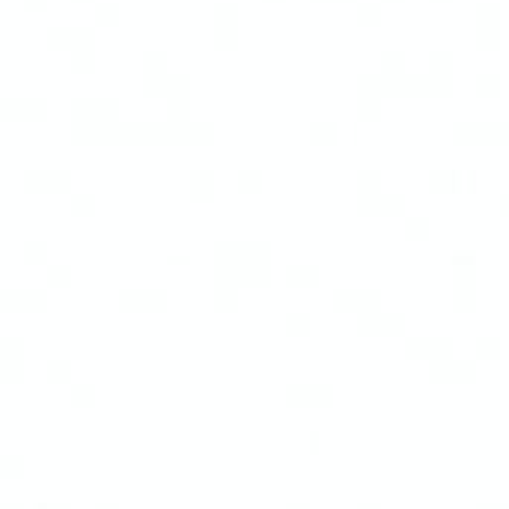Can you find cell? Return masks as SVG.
<instances>
[{
  "instance_id": "cell-36",
  "label": "cell",
  "mask_w": 509,
  "mask_h": 509,
  "mask_svg": "<svg viewBox=\"0 0 509 509\" xmlns=\"http://www.w3.org/2000/svg\"><path fill=\"white\" fill-rule=\"evenodd\" d=\"M354 18H357V24H363V27H375L381 21V6L378 3H361L354 9Z\"/></svg>"
},
{
  "instance_id": "cell-31",
  "label": "cell",
  "mask_w": 509,
  "mask_h": 509,
  "mask_svg": "<svg viewBox=\"0 0 509 509\" xmlns=\"http://www.w3.org/2000/svg\"><path fill=\"white\" fill-rule=\"evenodd\" d=\"M116 304L125 313H143V289H122L116 295Z\"/></svg>"
},
{
  "instance_id": "cell-15",
  "label": "cell",
  "mask_w": 509,
  "mask_h": 509,
  "mask_svg": "<svg viewBox=\"0 0 509 509\" xmlns=\"http://www.w3.org/2000/svg\"><path fill=\"white\" fill-rule=\"evenodd\" d=\"M357 116L366 122H375L381 116V95H366V93H357Z\"/></svg>"
},
{
  "instance_id": "cell-9",
  "label": "cell",
  "mask_w": 509,
  "mask_h": 509,
  "mask_svg": "<svg viewBox=\"0 0 509 509\" xmlns=\"http://www.w3.org/2000/svg\"><path fill=\"white\" fill-rule=\"evenodd\" d=\"M48 113V104L36 95H21V104H18V120H27V122H39L42 116Z\"/></svg>"
},
{
  "instance_id": "cell-53",
  "label": "cell",
  "mask_w": 509,
  "mask_h": 509,
  "mask_svg": "<svg viewBox=\"0 0 509 509\" xmlns=\"http://www.w3.org/2000/svg\"><path fill=\"white\" fill-rule=\"evenodd\" d=\"M271 3H280V0H271Z\"/></svg>"
},
{
  "instance_id": "cell-44",
  "label": "cell",
  "mask_w": 509,
  "mask_h": 509,
  "mask_svg": "<svg viewBox=\"0 0 509 509\" xmlns=\"http://www.w3.org/2000/svg\"><path fill=\"white\" fill-rule=\"evenodd\" d=\"M477 93L486 95V98H495L500 93V78L497 75H482V78H477Z\"/></svg>"
},
{
  "instance_id": "cell-46",
  "label": "cell",
  "mask_w": 509,
  "mask_h": 509,
  "mask_svg": "<svg viewBox=\"0 0 509 509\" xmlns=\"http://www.w3.org/2000/svg\"><path fill=\"white\" fill-rule=\"evenodd\" d=\"M429 69L435 71H453V54L450 51H435L429 57Z\"/></svg>"
},
{
  "instance_id": "cell-54",
  "label": "cell",
  "mask_w": 509,
  "mask_h": 509,
  "mask_svg": "<svg viewBox=\"0 0 509 509\" xmlns=\"http://www.w3.org/2000/svg\"><path fill=\"white\" fill-rule=\"evenodd\" d=\"M438 3H446V0H438Z\"/></svg>"
},
{
  "instance_id": "cell-27",
  "label": "cell",
  "mask_w": 509,
  "mask_h": 509,
  "mask_svg": "<svg viewBox=\"0 0 509 509\" xmlns=\"http://www.w3.org/2000/svg\"><path fill=\"white\" fill-rule=\"evenodd\" d=\"M167 307V292L158 286H146L143 289V313H161Z\"/></svg>"
},
{
  "instance_id": "cell-37",
  "label": "cell",
  "mask_w": 509,
  "mask_h": 509,
  "mask_svg": "<svg viewBox=\"0 0 509 509\" xmlns=\"http://www.w3.org/2000/svg\"><path fill=\"white\" fill-rule=\"evenodd\" d=\"M473 21L477 24H500L504 21V12H500V6L497 3H479L477 6V15H473Z\"/></svg>"
},
{
  "instance_id": "cell-16",
  "label": "cell",
  "mask_w": 509,
  "mask_h": 509,
  "mask_svg": "<svg viewBox=\"0 0 509 509\" xmlns=\"http://www.w3.org/2000/svg\"><path fill=\"white\" fill-rule=\"evenodd\" d=\"M283 402L289 408L307 411L310 408V384H289V387L283 390Z\"/></svg>"
},
{
  "instance_id": "cell-1",
  "label": "cell",
  "mask_w": 509,
  "mask_h": 509,
  "mask_svg": "<svg viewBox=\"0 0 509 509\" xmlns=\"http://www.w3.org/2000/svg\"><path fill=\"white\" fill-rule=\"evenodd\" d=\"M214 191H218V182H214V173H209V170L200 167L188 176V194H191L196 203H209Z\"/></svg>"
},
{
  "instance_id": "cell-21",
  "label": "cell",
  "mask_w": 509,
  "mask_h": 509,
  "mask_svg": "<svg viewBox=\"0 0 509 509\" xmlns=\"http://www.w3.org/2000/svg\"><path fill=\"white\" fill-rule=\"evenodd\" d=\"M310 140L316 143V146H330V143L337 140V125L334 122H325V120H319V122H313L310 125Z\"/></svg>"
},
{
  "instance_id": "cell-12",
  "label": "cell",
  "mask_w": 509,
  "mask_h": 509,
  "mask_svg": "<svg viewBox=\"0 0 509 509\" xmlns=\"http://www.w3.org/2000/svg\"><path fill=\"white\" fill-rule=\"evenodd\" d=\"M453 307L459 310L477 307V283H453Z\"/></svg>"
},
{
  "instance_id": "cell-52",
  "label": "cell",
  "mask_w": 509,
  "mask_h": 509,
  "mask_svg": "<svg viewBox=\"0 0 509 509\" xmlns=\"http://www.w3.org/2000/svg\"><path fill=\"white\" fill-rule=\"evenodd\" d=\"M339 3H352V0H339Z\"/></svg>"
},
{
  "instance_id": "cell-47",
  "label": "cell",
  "mask_w": 509,
  "mask_h": 509,
  "mask_svg": "<svg viewBox=\"0 0 509 509\" xmlns=\"http://www.w3.org/2000/svg\"><path fill=\"white\" fill-rule=\"evenodd\" d=\"M0 307H3V310H18V292L12 289V286H3V289H0Z\"/></svg>"
},
{
  "instance_id": "cell-33",
  "label": "cell",
  "mask_w": 509,
  "mask_h": 509,
  "mask_svg": "<svg viewBox=\"0 0 509 509\" xmlns=\"http://www.w3.org/2000/svg\"><path fill=\"white\" fill-rule=\"evenodd\" d=\"M354 185H357V191H381V173L372 167H363L361 173H357Z\"/></svg>"
},
{
  "instance_id": "cell-45",
  "label": "cell",
  "mask_w": 509,
  "mask_h": 509,
  "mask_svg": "<svg viewBox=\"0 0 509 509\" xmlns=\"http://www.w3.org/2000/svg\"><path fill=\"white\" fill-rule=\"evenodd\" d=\"M18 104H21V98L3 93L0 95V116H3V120H18Z\"/></svg>"
},
{
  "instance_id": "cell-30",
  "label": "cell",
  "mask_w": 509,
  "mask_h": 509,
  "mask_svg": "<svg viewBox=\"0 0 509 509\" xmlns=\"http://www.w3.org/2000/svg\"><path fill=\"white\" fill-rule=\"evenodd\" d=\"M283 328L289 330L292 337H304V334L310 330V316H307V313H298V310H295V313H286Z\"/></svg>"
},
{
  "instance_id": "cell-5",
  "label": "cell",
  "mask_w": 509,
  "mask_h": 509,
  "mask_svg": "<svg viewBox=\"0 0 509 509\" xmlns=\"http://www.w3.org/2000/svg\"><path fill=\"white\" fill-rule=\"evenodd\" d=\"M292 286H298V289H313V286L319 283V268L313 262H295L289 265V271H286Z\"/></svg>"
},
{
  "instance_id": "cell-6",
  "label": "cell",
  "mask_w": 509,
  "mask_h": 509,
  "mask_svg": "<svg viewBox=\"0 0 509 509\" xmlns=\"http://www.w3.org/2000/svg\"><path fill=\"white\" fill-rule=\"evenodd\" d=\"M453 137L462 146H479L482 137H486V122H459L453 128Z\"/></svg>"
},
{
  "instance_id": "cell-14",
  "label": "cell",
  "mask_w": 509,
  "mask_h": 509,
  "mask_svg": "<svg viewBox=\"0 0 509 509\" xmlns=\"http://www.w3.org/2000/svg\"><path fill=\"white\" fill-rule=\"evenodd\" d=\"M330 304L339 310V313H346V316H354L357 307H361V298H357V289H337L334 295H330Z\"/></svg>"
},
{
  "instance_id": "cell-22",
  "label": "cell",
  "mask_w": 509,
  "mask_h": 509,
  "mask_svg": "<svg viewBox=\"0 0 509 509\" xmlns=\"http://www.w3.org/2000/svg\"><path fill=\"white\" fill-rule=\"evenodd\" d=\"M479 48L486 51H495L500 45V24H477V33H473Z\"/></svg>"
},
{
  "instance_id": "cell-38",
  "label": "cell",
  "mask_w": 509,
  "mask_h": 509,
  "mask_svg": "<svg viewBox=\"0 0 509 509\" xmlns=\"http://www.w3.org/2000/svg\"><path fill=\"white\" fill-rule=\"evenodd\" d=\"M473 352H477V357H482V361H495V357L500 354V339H495V337H479L477 346H473Z\"/></svg>"
},
{
  "instance_id": "cell-48",
  "label": "cell",
  "mask_w": 509,
  "mask_h": 509,
  "mask_svg": "<svg viewBox=\"0 0 509 509\" xmlns=\"http://www.w3.org/2000/svg\"><path fill=\"white\" fill-rule=\"evenodd\" d=\"M21 3L30 9V12H42V9L48 6V0H21Z\"/></svg>"
},
{
  "instance_id": "cell-10",
  "label": "cell",
  "mask_w": 509,
  "mask_h": 509,
  "mask_svg": "<svg viewBox=\"0 0 509 509\" xmlns=\"http://www.w3.org/2000/svg\"><path fill=\"white\" fill-rule=\"evenodd\" d=\"M402 354H405V357H411V361H417V363H423L426 357L432 354V346H429V337H420V334L408 337L405 343H402Z\"/></svg>"
},
{
  "instance_id": "cell-13",
  "label": "cell",
  "mask_w": 509,
  "mask_h": 509,
  "mask_svg": "<svg viewBox=\"0 0 509 509\" xmlns=\"http://www.w3.org/2000/svg\"><path fill=\"white\" fill-rule=\"evenodd\" d=\"M214 140V125L205 120H191L188 122V143L194 146H205V143Z\"/></svg>"
},
{
  "instance_id": "cell-35",
  "label": "cell",
  "mask_w": 509,
  "mask_h": 509,
  "mask_svg": "<svg viewBox=\"0 0 509 509\" xmlns=\"http://www.w3.org/2000/svg\"><path fill=\"white\" fill-rule=\"evenodd\" d=\"M381 325H384V337H399L402 328H405V316L399 310H384Z\"/></svg>"
},
{
  "instance_id": "cell-51",
  "label": "cell",
  "mask_w": 509,
  "mask_h": 509,
  "mask_svg": "<svg viewBox=\"0 0 509 509\" xmlns=\"http://www.w3.org/2000/svg\"><path fill=\"white\" fill-rule=\"evenodd\" d=\"M384 3H399V0H384Z\"/></svg>"
},
{
  "instance_id": "cell-4",
  "label": "cell",
  "mask_w": 509,
  "mask_h": 509,
  "mask_svg": "<svg viewBox=\"0 0 509 509\" xmlns=\"http://www.w3.org/2000/svg\"><path fill=\"white\" fill-rule=\"evenodd\" d=\"M238 289L241 286L236 283H214V295H212V304H214V310H220V313H236L238 310Z\"/></svg>"
},
{
  "instance_id": "cell-26",
  "label": "cell",
  "mask_w": 509,
  "mask_h": 509,
  "mask_svg": "<svg viewBox=\"0 0 509 509\" xmlns=\"http://www.w3.org/2000/svg\"><path fill=\"white\" fill-rule=\"evenodd\" d=\"M262 182H265L262 173H259V170H250V167L247 170H238V176H236V185L245 194H259V191H262Z\"/></svg>"
},
{
  "instance_id": "cell-49",
  "label": "cell",
  "mask_w": 509,
  "mask_h": 509,
  "mask_svg": "<svg viewBox=\"0 0 509 509\" xmlns=\"http://www.w3.org/2000/svg\"><path fill=\"white\" fill-rule=\"evenodd\" d=\"M497 209H500V212H504V214H509V194H504V196H500Z\"/></svg>"
},
{
  "instance_id": "cell-3",
  "label": "cell",
  "mask_w": 509,
  "mask_h": 509,
  "mask_svg": "<svg viewBox=\"0 0 509 509\" xmlns=\"http://www.w3.org/2000/svg\"><path fill=\"white\" fill-rule=\"evenodd\" d=\"M464 185V173H459V170H432L429 173V188L438 194H453L459 191V188Z\"/></svg>"
},
{
  "instance_id": "cell-7",
  "label": "cell",
  "mask_w": 509,
  "mask_h": 509,
  "mask_svg": "<svg viewBox=\"0 0 509 509\" xmlns=\"http://www.w3.org/2000/svg\"><path fill=\"white\" fill-rule=\"evenodd\" d=\"M45 304H48V292L39 289V286H24V289H18V310L39 313Z\"/></svg>"
},
{
  "instance_id": "cell-42",
  "label": "cell",
  "mask_w": 509,
  "mask_h": 509,
  "mask_svg": "<svg viewBox=\"0 0 509 509\" xmlns=\"http://www.w3.org/2000/svg\"><path fill=\"white\" fill-rule=\"evenodd\" d=\"M51 170V188H54V194H66L69 188H71V173L69 170H63V167H48Z\"/></svg>"
},
{
  "instance_id": "cell-50",
  "label": "cell",
  "mask_w": 509,
  "mask_h": 509,
  "mask_svg": "<svg viewBox=\"0 0 509 509\" xmlns=\"http://www.w3.org/2000/svg\"><path fill=\"white\" fill-rule=\"evenodd\" d=\"M316 3H334V0H316Z\"/></svg>"
},
{
  "instance_id": "cell-39",
  "label": "cell",
  "mask_w": 509,
  "mask_h": 509,
  "mask_svg": "<svg viewBox=\"0 0 509 509\" xmlns=\"http://www.w3.org/2000/svg\"><path fill=\"white\" fill-rule=\"evenodd\" d=\"M405 212V196L399 191H384V218H399Z\"/></svg>"
},
{
  "instance_id": "cell-40",
  "label": "cell",
  "mask_w": 509,
  "mask_h": 509,
  "mask_svg": "<svg viewBox=\"0 0 509 509\" xmlns=\"http://www.w3.org/2000/svg\"><path fill=\"white\" fill-rule=\"evenodd\" d=\"M24 259L30 265H45V262H48V245H42V241H27V245H24Z\"/></svg>"
},
{
  "instance_id": "cell-2",
  "label": "cell",
  "mask_w": 509,
  "mask_h": 509,
  "mask_svg": "<svg viewBox=\"0 0 509 509\" xmlns=\"http://www.w3.org/2000/svg\"><path fill=\"white\" fill-rule=\"evenodd\" d=\"M18 366H21V354H18L12 339L3 337L0 339V381H15Z\"/></svg>"
},
{
  "instance_id": "cell-32",
  "label": "cell",
  "mask_w": 509,
  "mask_h": 509,
  "mask_svg": "<svg viewBox=\"0 0 509 509\" xmlns=\"http://www.w3.org/2000/svg\"><path fill=\"white\" fill-rule=\"evenodd\" d=\"M378 69L387 71V75H402V71H408L405 69V57H402L399 51H384L381 60H378Z\"/></svg>"
},
{
  "instance_id": "cell-20",
  "label": "cell",
  "mask_w": 509,
  "mask_h": 509,
  "mask_svg": "<svg viewBox=\"0 0 509 509\" xmlns=\"http://www.w3.org/2000/svg\"><path fill=\"white\" fill-rule=\"evenodd\" d=\"M334 405V387L325 381H316V384H310V408H319V411H325Z\"/></svg>"
},
{
  "instance_id": "cell-28",
  "label": "cell",
  "mask_w": 509,
  "mask_h": 509,
  "mask_svg": "<svg viewBox=\"0 0 509 509\" xmlns=\"http://www.w3.org/2000/svg\"><path fill=\"white\" fill-rule=\"evenodd\" d=\"M69 402L78 408H89L95 402V387L93 384H71L69 387Z\"/></svg>"
},
{
  "instance_id": "cell-23",
  "label": "cell",
  "mask_w": 509,
  "mask_h": 509,
  "mask_svg": "<svg viewBox=\"0 0 509 509\" xmlns=\"http://www.w3.org/2000/svg\"><path fill=\"white\" fill-rule=\"evenodd\" d=\"M477 378V363L471 357H453V384H471Z\"/></svg>"
},
{
  "instance_id": "cell-24",
  "label": "cell",
  "mask_w": 509,
  "mask_h": 509,
  "mask_svg": "<svg viewBox=\"0 0 509 509\" xmlns=\"http://www.w3.org/2000/svg\"><path fill=\"white\" fill-rule=\"evenodd\" d=\"M45 375H48V381H54V384H69L71 363L63 361V357H54V361H48V366H45Z\"/></svg>"
},
{
  "instance_id": "cell-8",
  "label": "cell",
  "mask_w": 509,
  "mask_h": 509,
  "mask_svg": "<svg viewBox=\"0 0 509 509\" xmlns=\"http://www.w3.org/2000/svg\"><path fill=\"white\" fill-rule=\"evenodd\" d=\"M212 42L218 45L220 51H232V48H238V42H241V36H238V24H214Z\"/></svg>"
},
{
  "instance_id": "cell-17",
  "label": "cell",
  "mask_w": 509,
  "mask_h": 509,
  "mask_svg": "<svg viewBox=\"0 0 509 509\" xmlns=\"http://www.w3.org/2000/svg\"><path fill=\"white\" fill-rule=\"evenodd\" d=\"M71 280V271L66 265H48L42 271V283H45V289H66Z\"/></svg>"
},
{
  "instance_id": "cell-25",
  "label": "cell",
  "mask_w": 509,
  "mask_h": 509,
  "mask_svg": "<svg viewBox=\"0 0 509 509\" xmlns=\"http://www.w3.org/2000/svg\"><path fill=\"white\" fill-rule=\"evenodd\" d=\"M429 220L426 218H420V214H411V218H405L402 220V232L411 238V241H423L426 236H429Z\"/></svg>"
},
{
  "instance_id": "cell-18",
  "label": "cell",
  "mask_w": 509,
  "mask_h": 509,
  "mask_svg": "<svg viewBox=\"0 0 509 509\" xmlns=\"http://www.w3.org/2000/svg\"><path fill=\"white\" fill-rule=\"evenodd\" d=\"M69 63L75 66L78 71H87L95 66V45H75L69 51Z\"/></svg>"
},
{
  "instance_id": "cell-41",
  "label": "cell",
  "mask_w": 509,
  "mask_h": 509,
  "mask_svg": "<svg viewBox=\"0 0 509 509\" xmlns=\"http://www.w3.org/2000/svg\"><path fill=\"white\" fill-rule=\"evenodd\" d=\"M93 18H95V24H102V27H113L116 21H120V9H116L113 3H98L93 9Z\"/></svg>"
},
{
  "instance_id": "cell-19",
  "label": "cell",
  "mask_w": 509,
  "mask_h": 509,
  "mask_svg": "<svg viewBox=\"0 0 509 509\" xmlns=\"http://www.w3.org/2000/svg\"><path fill=\"white\" fill-rule=\"evenodd\" d=\"M48 45L51 48H57V51H63V54H69L71 48H75V30L71 27H51L48 30Z\"/></svg>"
},
{
  "instance_id": "cell-29",
  "label": "cell",
  "mask_w": 509,
  "mask_h": 509,
  "mask_svg": "<svg viewBox=\"0 0 509 509\" xmlns=\"http://www.w3.org/2000/svg\"><path fill=\"white\" fill-rule=\"evenodd\" d=\"M69 212L71 214H78V218H89V214L95 212V196L93 194H71V200H69Z\"/></svg>"
},
{
  "instance_id": "cell-11",
  "label": "cell",
  "mask_w": 509,
  "mask_h": 509,
  "mask_svg": "<svg viewBox=\"0 0 509 509\" xmlns=\"http://www.w3.org/2000/svg\"><path fill=\"white\" fill-rule=\"evenodd\" d=\"M24 188L30 194H54L51 170H27V173H24Z\"/></svg>"
},
{
  "instance_id": "cell-43",
  "label": "cell",
  "mask_w": 509,
  "mask_h": 509,
  "mask_svg": "<svg viewBox=\"0 0 509 509\" xmlns=\"http://www.w3.org/2000/svg\"><path fill=\"white\" fill-rule=\"evenodd\" d=\"M140 66H143V71H167V57L161 51H146Z\"/></svg>"
},
{
  "instance_id": "cell-34",
  "label": "cell",
  "mask_w": 509,
  "mask_h": 509,
  "mask_svg": "<svg viewBox=\"0 0 509 509\" xmlns=\"http://www.w3.org/2000/svg\"><path fill=\"white\" fill-rule=\"evenodd\" d=\"M212 24H238V6L229 3V0L218 3L212 12Z\"/></svg>"
}]
</instances>
